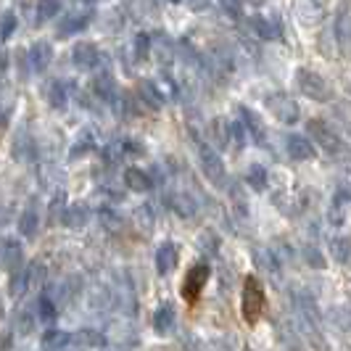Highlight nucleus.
<instances>
[{
    "instance_id": "nucleus-1",
    "label": "nucleus",
    "mask_w": 351,
    "mask_h": 351,
    "mask_svg": "<svg viewBox=\"0 0 351 351\" xmlns=\"http://www.w3.org/2000/svg\"><path fill=\"white\" fill-rule=\"evenodd\" d=\"M293 82H296V88H299L306 98H312L317 104H325V101L333 98V88L328 85V80H325L319 71L309 69V66H299V69L293 71Z\"/></svg>"
},
{
    "instance_id": "nucleus-2",
    "label": "nucleus",
    "mask_w": 351,
    "mask_h": 351,
    "mask_svg": "<svg viewBox=\"0 0 351 351\" xmlns=\"http://www.w3.org/2000/svg\"><path fill=\"white\" fill-rule=\"evenodd\" d=\"M306 132H309V138H312L317 148L322 154H328V156H341L346 151V143L341 141V135L328 122H322V119H309L306 122Z\"/></svg>"
},
{
    "instance_id": "nucleus-3",
    "label": "nucleus",
    "mask_w": 351,
    "mask_h": 351,
    "mask_svg": "<svg viewBox=\"0 0 351 351\" xmlns=\"http://www.w3.org/2000/svg\"><path fill=\"white\" fill-rule=\"evenodd\" d=\"M195 148H198V161H201L204 175L209 177L217 188L230 185L228 169H225V161H222V156H219V151H217L211 143H204V141H195Z\"/></svg>"
},
{
    "instance_id": "nucleus-4",
    "label": "nucleus",
    "mask_w": 351,
    "mask_h": 351,
    "mask_svg": "<svg viewBox=\"0 0 351 351\" xmlns=\"http://www.w3.org/2000/svg\"><path fill=\"white\" fill-rule=\"evenodd\" d=\"M241 312L248 325H254L259 317L264 315V288L259 278L248 275L243 280V291H241Z\"/></svg>"
},
{
    "instance_id": "nucleus-5",
    "label": "nucleus",
    "mask_w": 351,
    "mask_h": 351,
    "mask_svg": "<svg viewBox=\"0 0 351 351\" xmlns=\"http://www.w3.org/2000/svg\"><path fill=\"white\" fill-rule=\"evenodd\" d=\"M264 104H267V108L272 111V117H275L278 122H282V124H296V122H299L301 108H299L296 98H293L291 93H282V90H278V93H269Z\"/></svg>"
},
{
    "instance_id": "nucleus-6",
    "label": "nucleus",
    "mask_w": 351,
    "mask_h": 351,
    "mask_svg": "<svg viewBox=\"0 0 351 351\" xmlns=\"http://www.w3.org/2000/svg\"><path fill=\"white\" fill-rule=\"evenodd\" d=\"M209 278H211V267L206 262H198L195 267H191L188 275H185V280H182V299L191 301V304L198 301V296L204 293Z\"/></svg>"
},
{
    "instance_id": "nucleus-7",
    "label": "nucleus",
    "mask_w": 351,
    "mask_h": 351,
    "mask_svg": "<svg viewBox=\"0 0 351 351\" xmlns=\"http://www.w3.org/2000/svg\"><path fill=\"white\" fill-rule=\"evenodd\" d=\"M90 21H93V8H74V11H66L64 16L58 19V24H56V35L58 37H69V35H77V32H82L85 27H88Z\"/></svg>"
},
{
    "instance_id": "nucleus-8",
    "label": "nucleus",
    "mask_w": 351,
    "mask_h": 351,
    "mask_svg": "<svg viewBox=\"0 0 351 351\" xmlns=\"http://www.w3.org/2000/svg\"><path fill=\"white\" fill-rule=\"evenodd\" d=\"M0 264H3V269L8 275H14V272L27 267L24 264V246H21V241H16V238H3V243H0Z\"/></svg>"
},
{
    "instance_id": "nucleus-9",
    "label": "nucleus",
    "mask_w": 351,
    "mask_h": 351,
    "mask_svg": "<svg viewBox=\"0 0 351 351\" xmlns=\"http://www.w3.org/2000/svg\"><path fill=\"white\" fill-rule=\"evenodd\" d=\"M71 61H74V66H80V69H98L101 64H104V53L101 48L95 45V43H88V40H82V43H77L74 48H71Z\"/></svg>"
},
{
    "instance_id": "nucleus-10",
    "label": "nucleus",
    "mask_w": 351,
    "mask_h": 351,
    "mask_svg": "<svg viewBox=\"0 0 351 351\" xmlns=\"http://www.w3.org/2000/svg\"><path fill=\"white\" fill-rule=\"evenodd\" d=\"M90 88H93V93H95L104 104L117 108V104H119V88H117V80L111 77V71H98V74L93 77Z\"/></svg>"
},
{
    "instance_id": "nucleus-11",
    "label": "nucleus",
    "mask_w": 351,
    "mask_h": 351,
    "mask_svg": "<svg viewBox=\"0 0 351 351\" xmlns=\"http://www.w3.org/2000/svg\"><path fill=\"white\" fill-rule=\"evenodd\" d=\"M248 24H251V29L262 37V40H282V37H285L280 16H262V14H254V16L248 19Z\"/></svg>"
},
{
    "instance_id": "nucleus-12",
    "label": "nucleus",
    "mask_w": 351,
    "mask_h": 351,
    "mask_svg": "<svg viewBox=\"0 0 351 351\" xmlns=\"http://www.w3.org/2000/svg\"><path fill=\"white\" fill-rule=\"evenodd\" d=\"M285 151H288V156L296 158V161H309V158L317 156V145L306 135H299V132L285 135Z\"/></svg>"
},
{
    "instance_id": "nucleus-13",
    "label": "nucleus",
    "mask_w": 351,
    "mask_h": 351,
    "mask_svg": "<svg viewBox=\"0 0 351 351\" xmlns=\"http://www.w3.org/2000/svg\"><path fill=\"white\" fill-rule=\"evenodd\" d=\"M238 117H241V122L246 127L248 138L256 143V145H267V127H264L262 117H259L256 111H251L248 106H241V108H238Z\"/></svg>"
},
{
    "instance_id": "nucleus-14",
    "label": "nucleus",
    "mask_w": 351,
    "mask_h": 351,
    "mask_svg": "<svg viewBox=\"0 0 351 351\" xmlns=\"http://www.w3.org/2000/svg\"><path fill=\"white\" fill-rule=\"evenodd\" d=\"M51 61H53V48L48 40H35V43L27 48V64H29V71L48 69Z\"/></svg>"
},
{
    "instance_id": "nucleus-15",
    "label": "nucleus",
    "mask_w": 351,
    "mask_h": 351,
    "mask_svg": "<svg viewBox=\"0 0 351 351\" xmlns=\"http://www.w3.org/2000/svg\"><path fill=\"white\" fill-rule=\"evenodd\" d=\"M69 90H71V82H66V80H48L43 95H45V101H48L51 108L61 111V108L69 106Z\"/></svg>"
},
{
    "instance_id": "nucleus-16",
    "label": "nucleus",
    "mask_w": 351,
    "mask_h": 351,
    "mask_svg": "<svg viewBox=\"0 0 351 351\" xmlns=\"http://www.w3.org/2000/svg\"><path fill=\"white\" fill-rule=\"evenodd\" d=\"M122 177L127 191H132V193H148L154 188V177L148 175L145 169H141V167H127Z\"/></svg>"
},
{
    "instance_id": "nucleus-17",
    "label": "nucleus",
    "mask_w": 351,
    "mask_h": 351,
    "mask_svg": "<svg viewBox=\"0 0 351 351\" xmlns=\"http://www.w3.org/2000/svg\"><path fill=\"white\" fill-rule=\"evenodd\" d=\"M90 222V206L88 204H69L66 209H64V214H61V225L64 228H85Z\"/></svg>"
},
{
    "instance_id": "nucleus-18",
    "label": "nucleus",
    "mask_w": 351,
    "mask_h": 351,
    "mask_svg": "<svg viewBox=\"0 0 351 351\" xmlns=\"http://www.w3.org/2000/svg\"><path fill=\"white\" fill-rule=\"evenodd\" d=\"M138 98H141L143 106H151L154 111L167 104L164 93L158 90V85L154 82V80H141V82H138Z\"/></svg>"
},
{
    "instance_id": "nucleus-19",
    "label": "nucleus",
    "mask_w": 351,
    "mask_h": 351,
    "mask_svg": "<svg viewBox=\"0 0 351 351\" xmlns=\"http://www.w3.org/2000/svg\"><path fill=\"white\" fill-rule=\"evenodd\" d=\"M175 267H177V246L167 241V243H161L156 251V272L164 278V275H169Z\"/></svg>"
},
{
    "instance_id": "nucleus-20",
    "label": "nucleus",
    "mask_w": 351,
    "mask_h": 351,
    "mask_svg": "<svg viewBox=\"0 0 351 351\" xmlns=\"http://www.w3.org/2000/svg\"><path fill=\"white\" fill-rule=\"evenodd\" d=\"M37 228H40V211H37L35 201H29V206L19 214V232L24 238H35Z\"/></svg>"
},
{
    "instance_id": "nucleus-21",
    "label": "nucleus",
    "mask_w": 351,
    "mask_h": 351,
    "mask_svg": "<svg viewBox=\"0 0 351 351\" xmlns=\"http://www.w3.org/2000/svg\"><path fill=\"white\" fill-rule=\"evenodd\" d=\"M246 185L254 193H264L267 185H269V172L264 169L262 164H251L246 169Z\"/></svg>"
},
{
    "instance_id": "nucleus-22",
    "label": "nucleus",
    "mask_w": 351,
    "mask_h": 351,
    "mask_svg": "<svg viewBox=\"0 0 351 351\" xmlns=\"http://www.w3.org/2000/svg\"><path fill=\"white\" fill-rule=\"evenodd\" d=\"M167 204H169L180 217H191V214H195L193 198H191L188 193H182V191H169V193H167Z\"/></svg>"
},
{
    "instance_id": "nucleus-23",
    "label": "nucleus",
    "mask_w": 351,
    "mask_h": 351,
    "mask_svg": "<svg viewBox=\"0 0 351 351\" xmlns=\"http://www.w3.org/2000/svg\"><path fill=\"white\" fill-rule=\"evenodd\" d=\"M175 328V309L169 304H161L156 312H154V330L158 335H167Z\"/></svg>"
},
{
    "instance_id": "nucleus-24",
    "label": "nucleus",
    "mask_w": 351,
    "mask_h": 351,
    "mask_svg": "<svg viewBox=\"0 0 351 351\" xmlns=\"http://www.w3.org/2000/svg\"><path fill=\"white\" fill-rule=\"evenodd\" d=\"M74 341V333H66V330H48L43 335V349L45 351H64Z\"/></svg>"
},
{
    "instance_id": "nucleus-25",
    "label": "nucleus",
    "mask_w": 351,
    "mask_h": 351,
    "mask_svg": "<svg viewBox=\"0 0 351 351\" xmlns=\"http://www.w3.org/2000/svg\"><path fill=\"white\" fill-rule=\"evenodd\" d=\"M335 35H338V40H341L343 45H351V8L349 5H343V8L338 11V16H335Z\"/></svg>"
},
{
    "instance_id": "nucleus-26",
    "label": "nucleus",
    "mask_w": 351,
    "mask_h": 351,
    "mask_svg": "<svg viewBox=\"0 0 351 351\" xmlns=\"http://www.w3.org/2000/svg\"><path fill=\"white\" fill-rule=\"evenodd\" d=\"M330 254L335 256V262L349 264L351 262V241L346 235H335L330 238Z\"/></svg>"
},
{
    "instance_id": "nucleus-27",
    "label": "nucleus",
    "mask_w": 351,
    "mask_h": 351,
    "mask_svg": "<svg viewBox=\"0 0 351 351\" xmlns=\"http://www.w3.org/2000/svg\"><path fill=\"white\" fill-rule=\"evenodd\" d=\"M14 145H16V151H14V156H16V158H24V161H35V158H37V143L32 141L29 135L19 138Z\"/></svg>"
},
{
    "instance_id": "nucleus-28",
    "label": "nucleus",
    "mask_w": 351,
    "mask_h": 351,
    "mask_svg": "<svg viewBox=\"0 0 351 351\" xmlns=\"http://www.w3.org/2000/svg\"><path fill=\"white\" fill-rule=\"evenodd\" d=\"M37 315L43 322H56V317H58V309H56V301L48 296V293H43L40 299H37Z\"/></svg>"
},
{
    "instance_id": "nucleus-29",
    "label": "nucleus",
    "mask_w": 351,
    "mask_h": 351,
    "mask_svg": "<svg viewBox=\"0 0 351 351\" xmlns=\"http://www.w3.org/2000/svg\"><path fill=\"white\" fill-rule=\"evenodd\" d=\"M58 14H61V3H56V0H43L35 11V21L43 24V21H51L53 16H58Z\"/></svg>"
},
{
    "instance_id": "nucleus-30",
    "label": "nucleus",
    "mask_w": 351,
    "mask_h": 351,
    "mask_svg": "<svg viewBox=\"0 0 351 351\" xmlns=\"http://www.w3.org/2000/svg\"><path fill=\"white\" fill-rule=\"evenodd\" d=\"M16 14L11 11V8H5L3 14H0V40L3 43H8L11 40V35H14V29H16Z\"/></svg>"
},
{
    "instance_id": "nucleus-31",
    "label": "nucleus",
    "mask_w": 351,
    "mask_h": 351,
    "mask_svg": "<svg viewBox=\"0 0 351 351\" xmlns=\"http://www.w3.org/2000/svg\"><path fill=\"white\" fill-rule=\"evenodd\" d=\"M74 341L82 343V346H93V349H101L106 343L104 333H98V330H80V333L74 335Z\"/></svg>"
},
{
    "instance_id": "nucleus-32",
    "label": "nucleus",
    "mask_w": 351,
    "mask_h": 351,
    "mask_svg": "<svg viewBox=\"0 0 351 351\" xmlns=\"http://www.w3.org/2000/svg\"><path fill=\"white\" fill-rule=\"evenodd\" d=\"M254 262L259 264L262 269H269L272 275H278V259H275V254H269L267 248H256V251H254Z\"/></svg>"
},
{
    "instance_id": "nucleus-33",
    "label": "nucleus",
    "mask_w": 351,
    "mask_h": 351,
    "mask_svg": "<svg viewBox=\"0 0 351 351\" xmlns=\"http://www.w3.org/2000/svg\"><path fill=\"white\" fill-rule=\"evenodd\" d=\"M14 328H16L19 335H29L32 330H35V315H32L29 309L19 312V315H16V322H14Z\"/></svg>"
},
{
    "instance_id": "nucleus-34",
    "label": "nucleus",
    "mask_w": 351,
    "mask_h": 351,
    "mask_svg": "<svg viewBox=\"0 0 351 351\" xmlns=\"http://www.w3.org/2000/svg\"><path fill=\"white\" fill-rule=\"evenodd\" d=\"M301 256L306 259L309 267H317V269H322V267H325V256H322V251H319L317 246H312V243H306V246H304V254H301Z\"/></svg>"
},
{
    "instance_id": "nucleus-35",
    "label": "nucleus",
    "mask_w": 351,
    "mask_h": 351,
    "mask_svg": "<svg viewBox=\"0 0 351 351\" xmlns=\"http://www.w3.org/2000/svg\"><path fill=\"white\" fill-rule=\"evenodd\" d=\"M93 148H95V141H93V135H85V138H80V141L74 143V145H71V151H69V156L71 158H80L82 156V154H90V151H93Z\"/></svg>"
},
{
    "instance_id": "nucleus-36",
    "label": "nucleus",
    "mask_w": 351,
    "mask_h": 351,
    "mask_svg": "<svg viewBox=\"0 0 351 351\" xmlns=\"http://www.w3.org/2000/svg\"><path fill=\"white\" fill-rule=\"evenodd\" d=\"M132 51L138 58H145L148 53H151V35L148 32H138L135 35V43H132Z\"/></svg>"
},
{
    "instance_id": "nucleus-37",
    "label": "nucleus",
    "mask_w": 351,
    "mask_h": 351,
    "mask_svg": "<svg viewBox=\"0 0 351 351\" xmlns=\"http://www.w3.org/2000/svg\"><path fill=\"white\" fill-rule=\"evenodd\" d=\"M64 209H66V191H58V193L51 198V206H48V211H51V219H53V217H58V219H61Z\"/></svg>"
},
{
    "instance_id": "nucleus-38",
    "label": "nucleus",
    "mask_w": 351,
    "mask_h": 351,
    "mask_svg": "<svg viewBox=\"0 0 351 351\" xmlns=\"http://www.w3.org/2000/svg\"><path fill=\"white\" fill-rule=\"evenodd\" d=\"M122 143V151L124 154H132V156H141L143 154V143L141 141H132V138H124Z\"/></svg>"
},
{
    "instance_id": "nucleus-39",
    "label": "nucleus",
    "mask_w": 351,
    "mask_h": 351,
    "mask_svg": "<svg viewBox=\"0 0 351 351\" xmlns=\"http://www.w3.org/2000/svg\"><path fill=\"white\" fill-rule=\"evenodd\" d=\"M351 201V185H341L338 191H335V206H341V204H346Z\"/></svg>"
},
{
    "instance_id": "nucleus-40",
    "label": "nucleus",
    "mask_w": 351,
    "mask_h": 351,
    "mask_svg": "<svg viewBox=\"0 0 351 351\" xmlns=\"http://www.w3.org/2000/svg\"><path fill=\"white\" fill-rule=\"evenodd\" d=\"M138 219H141L145 228H151V225H154V214H151L148 206H141V209H138Z\"/></svg>"
},
{
    "instance_id": "nucleus-41",
    "label": "nucleus",
    "mask_w": 351,
    "mask_h": 351,
    "mask_svg": "<svg viewBox=\"0 0 351 351\" xmlns=\"http://www.w3.org/2000/svg\"><path fill=\"white\" fill-rule=\"evenodd\" d=\"M222 8L228 11L230 16H241V14H243V8H241L238 3H222Z\"/></svg>"
}]
</instances>
